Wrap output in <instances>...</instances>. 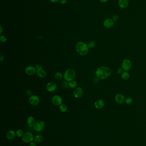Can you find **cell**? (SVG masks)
<instances>
[{
  "label": "cell",
  "mask_w": 146,
  "mask_h": 146,
  "mask_svg": "<svg viewBox=\"0 0 146 146\" xmlns=\"http://www.w3.org/2000/svg\"><path fill=\"white\" fill-rule=\"evenodd\" d=\"M111 74V70L108 67L101 66L99 67L96 71V75L99 79H106Z\"/></svg>",
  "instance_id": "cell-1"
},
{
  "label": "cell",
  "mask_w": 146,
  "mask_h": 146,
  "mask_svg": "<svg viewBox=\"0 0 146 146\" xmlns=\"http://www.w3.org/2000/svg\"><path fill=\"white\" fill-rule=\"evenodd\" d=\"M75 49L78 53L82 56L87 55L89 51L87 45L82 41H79L77 43Z\"/></svg>",
  "instance_id": "cell-2"
},
{
  "label": "cell",
  "mask_w": 146,
  "mask_h": 146,
  "mask_svg": "<svg viewBox=\"0 0 146 146\" xmlns=\"http://www.w3.org/2000/svg\"><path fill=\"white\" fill-rule=\"evenodd\" d=\"M76 76V72L74 69H69L65 72L63 74V78L66 81L70 82L73 80Z\"/></svg>",
  "instance_id": "cell-3"
},
{
  "label": "cell",
  "mask_w": 146,
  "mask_h": 146,
  "mask_svg": "<svg viewBox=\"0 0 146 146\" xmlns=\"http://www.w3.org/2000/svg\"><path fill=\"white\" fill-rule=\"evenodd\" d=\"M132 68V63L130 60L128 59H125L122 62L121 68L124 71H128L131 70Z\"/></svg>",
  "instance_id": "cell-4"
},
{
  "label": "cell",
  "mask_w": 146,
  "mask_h": 146,
  "mask_svg": "<svg viewBox=\"0 0 146 146\" xmlns=\"http://www.w3.org/2000/svg\"><path fill=\"white\" fill-rule=\"evenodd\" d=\"M21 139L24 142L29 143L32 142L34 140L33 134L30 132H26L23 135Z\"/></svg>",
  "instance_id": "cell-5"
},
{
  "label": "cell",
  "mask_w": 146,
  "mask_h": 146,
  "mask_svg": "<svg viewBox=\"0 0 146 146\" xmlns=\"http://www.w3.org/2000/svg\"><path fill=\"white\" fill-rule=\"evenodd\" d=\"M45 124L43 121L39 120L38 121L36 122L35 125L33 126V128L34 130L40 132L43 129L45 128Z\"/></svg>",
  "instance_id": "cell-6"
},
{
  "label": "cell",
  "mask_w": 146,
  "mask_h": 146,
  "mask_svg": "<svg viewBox=\"0 0 146 146\" xmlns=\"http://www.w3.org/2000/svg\"><path fill=\"white\" fill-rule=\"evenodd\" d=\"M103 25L104 28L107 29H111L114 27L115 25V22L112 19L107 18L104 19L103 23Z\"/></svg>",
  "instance_id": "cell-7"
},
{
  "label": "cell",
  "mask_w": 146,
  "mask_h": 146,
  "mask_svg": "<svg viewBox=\"0 0 146 146\" xmlns=\"http://www.w3.org/2000/svg\"><path fill=\"white\" fill-rule=\"evenodd\" d=\"M52 103L56 106H60L62 104L63 100L61 97L59 95H54L52 99Z\"/></svg>",
  "instance_id": "cell-8"
},
{
  "label": "cell",
  "mask_w": 146,
  "mask_h": 146,
  "mask_svg": "<svg viewBox=\"0 0 146 146\" xmlns=\"http://www.w3.org/2000/svg\"><path fill=\"white\" fill-rule=\"evenodd\" d=\"M29 102L32 106H37L40 103V99L37 95H31L29 99Z\"/></svg>",
  "instance_id": "cell-9"
},
{
  "label": "cell",
  "mask_w": 146,
  "mask_h": 146,
  "mask_svg": "<svg viewBox=\"0 0 146 146\" xmlns=\"http://www.w3.org/2000/svg\"><path fill=\"white\" fill-rule=\"evenodd\" d=\"M115 100L116 102V103L119 104H122L125 102V98L123 94L118 93L117 94L115 97Z\"/></svg>",
  "instance_id": "cell-10"
},
{
  "label": "cell",
  "mask_w": 146,
  "mask_h": 146,
  "mask_svg": "<svg viewBox=\"0 0 146 146\" xmlns=\"http://www.w3.org/2000/svg\"><path fill=\"white\" fill-rule=\"evenodd\" d=\"M25 72L26 74L31 76L35 74L36 73H37V69L35 67H33V66H28L26 67L25 69Z\"/></svg>",
  "instance_id": "cell-11"
},
{
  "label": "cell",
  "mask_w": 146,
  "mask_h": 146,
  "mask_svg": "<svg viewBox=\"0 0 146 146\" xmlns=\"http://www.w3.org/2000/svg\"><path fill=\"white\" fill-rule=\"evenodd\" d=\"M83 90L82 88L80 87L77 88L73 91V95L76 98H80L83 95Z\"/></svg>",
  "instance_id": "cell-12"
},
{
  "label": "cell",
  "mask_w": 146,
  "mask_h": 146,
  "mask_svg": "<svg viewBox=\"0 0 146 146\" xmlns=\"http://www.w3.org/2000/svg\"><path fill=\"white\" fill-rule=\"evenodd\" d=\"M57 88V85L53 82H50L47 84L46 89L48 91L50 92H52L55 91Z\"/></svg>",
  "instance_id": "cell-13"
},
{
  "label": "cell",
  "mask_w": 146,
  "mask_h": 146,
  "mask_svg": "<svg viewBox=\"0 0 146 146\" xmlns=\"http://www.w3.org/2000/svg\"><path fill=\"white\" fill-rule=\"evenodd\" d=\"M118 5L121 9L126 8L129 4V0H118Z\"/></svg>",
  "instance_id": "cell-14"
},
{
  "label": "cell",
  "mask_w": 146,
  "mask_h": 146,
  "mask_svg": "<svg viewBox=\"0 0 146 146\" xmlns=\"http://www.w3.org/2000/svg\"><path fill=\"white\" fill-rule=\"evenodd\" d=\"M104 106V102L102 99H99L96 100L94 103L95 107L97 109H101L103 108Z\"/></svg>",
  "instance_id": "cell-15"
},
{
  "label": "cell",
  "mask_w": 146,
  "mask_h": 146,
  "mask_svg": "<svg viewBox=\"0 0 146 146\" xmlns=\"http://www.w3.org/2000/svg\"><path fill=\"white\" fill-rule=\"evenodd\" d=\"M16 134L14 131L11 130H9L6 134V137L10 140H12L16 137Z\"/></svg>",
  "instance_id": "cell-16"
},
{
  "label": "cell",
  "mask_w": 146,
  "mask_h": 146,
  "mask_svg": "<svg viewBox=\"0 0 146 146\" xmlns=\"http://www.w3.org/2000/svg\"><path fill=\"white\" fill-rule=\"evenodd\" d=\"M36 122H35V119L33 117L30 116L28 117L27 119V124L30 127H33V126L35 125Z\"/></svg>",
  "instance_id": "cell-17"
},
{
  "label": "cell",
  "mask_w": 146,
  "mask_h": 146,
  "mask_svg": "<svg viewBox=\"0 0 146 146\" xmlns=\"http://www.w3.org/2000/svg\"><path fill=\"white\" fill-rule=\"evenodd\" d=\"M37 74L39 78H45L46 76V72L43 69H42L40 70H37Z\"/></svg>",
  "instance_id": "cell-18"
},
{
  "label": "cell",
  "mask_w": 146,
  "mask_h": 146,
  "mask_svg": "<svg viewBox=\"0 0 146 146\" xmlns=\"http://www.w3.org/2000/svg\"><path fill=\"white\" fill-rule=\"evenodd\" d=\"M43 140V137L42 135H39L36 136L34 138V142L36 143H38V144L42 142Z\"/></svg>",
  "instance_id": "cell-19"
},
{
  "label": "cell",
  "mask_w": 146,
  "mask_h": 146,
  "mask_svg": "<svg viewBox=\"0 0 146 146\" xmlns=\"http://www.w3.org/2000/svg\"><path fill=\"white\" fill-rule=\"evenodd\" d=\"M130 74L128 71H124L121 74V78L124 80H128L130 78Z\"/></svg>",
  "instance_id": "cell-20"
},
{
  "label": "cell",
  "mask_w": 146,
  "mask_h": 146,
  "mask_svg": "<svg viewBox=\"0 0 146 146\" xmlns=\"http://www.w3.org/2000/svg\"><path fill=\"white\" fill-rule=\"evenodd\" d=\"M96 41L94 40H91L87 44V46L89 48H94V47L96 46Z\"/></svg>",
  "instance_id": "cell-21"
},
{
  "label": "cell",
  "mask_w": 146,
  "mask_h": 146,
  "mask_svg": "<svg viewBox=\"0 0 146 146\" xmlns=\"http://www.w3.org/2000/svg\"><path fill=\"white\" fill-rule=\"evenodd\" d=\"M60 110L62 112H66L67 109V107L66 105L64 104H62L59 106Z\"/></svg>",
  "instance_id": "cell-22"
},
{
  "label": "cell",
  "mask_w": 146,
  "mask_h": 146,
  "mask_svg": "<svg viewBox=\"0 0 146 146\" xmlns=\"http://www.w3.org/2000/svg\"><path fill=\"white\" fill-rule=\"evenodd\" d=\"M54 77L57 80H61L63 78V76L61 72H58L56 73L54 75Z\"/></svg>",
  "instance_id": "cell-23"
},
{
  "label": "cell",
  "mask_w": 146,
  "mask_h": 146,
  "mask_svg": "<svg viewBox=\"0 0 146 146\" xmlns=\"http://www.w3.org/2000/svg\"><path fill=\"white\" fill-rule=\"evenodd\" d=\"M77 86V83L75 81L72 80L69 82V86L71 88H76Z\"/></svg>",
  "instance_id": "cell-24"
},
{
  "label": "cell",
  "mask_w": 146,
  "mask_h": 146,
  "mask_svg": "<svg viewBox=\"0 0 146 146\" xmlns=\"http://www.w3.org/2000/svg\"><path fill=\"white\" fill-rule=\"evenodd\" d=\"M125 102L127 105H130L133 103V99L131 97H127L125 98Z\"/></svg>",
  "instance_id": "cell-25"
},
{
  "label": "cell",
  "mask_w": 146,
  "mask_h": 146,
  "mask_svg": "<svg viewBox=\"0 0 146 146\" xmlns=\"http://www.w3.org/2000/svg\"><path fill=\"white\" fill-rule=\"evenodd\" d=\"M16 136H18L19 137H22L24 133L22 130L19 129L16 132Z\"/></svg>",
  "instance_id": "cell-26"
},
{
  "label": "cell",
  "mask_w": 146,
  "mask_h": 146,
  "mask_svg": "<svg viewBox=\"0 0 146 146\" xmlns=\"http://www.w3.org/2000/svg\"><path fill=\"white\" fill-rule=\"evenodd\" d=\"M0 41L2 42H5L7 40V39L5 36L1 35L0 36Z\"/></svg>",
  "instance_id": "cell-27"
},
{
  "label": "cell",
  "mask_w": 146,
  "mask_h": 146,
  "mask_svg": "<svg viewBox=\"0 0 146 146\" xmlns=\"http://www.w3.org/2000/svg\"><path fill=\"white\" fill-rule=\"evenodd\" d=\"M119 19V16L117 14H115L114 15H113L112 17V19L113 20L114 22H116L118 21Z\"/></svg>",
  "instance_id": "cell-28"
},
{
  "label": "cell",
  "mask_w": 146,
  "mask_h": 146,
  "mask_svg": "<svg viewBox=\"0 0 146 146\" xmlns=\"http://www.w3.org/2000/svg\"><path fill=\"white\" fill-rule=\"evenodd\" d=\"M63 87H64L65 88H68V87H70L69 86V83L67 81H66V80H65V81H63Z\"/></svg>",
  "instance_id": "cell-29"
},
{
  "label": "cell",
  "mask_w": 146,
  "mask_h": 146,
  "mask_svg": "<svg viewBox=\"0 0 146 146\" xmlns=\"http://www.w3.org/2000/svg\"><path fill=\"white\" fill-rule=\"evenodd\" d=\"M35 68L37 69V70H40L41 69H43V68L42 66V65H40V64H37L35 65Z\"/></svg>",
  "instance_id": "cell-30"
},
{
  "label": "cell",
  "mask_w": 146,
  "mask_h": 146,
  "mask_svg": "<svg viewBox=\"0 0 146 146\" xmlns=\"http://www.w3.org/2000/svg\"><path fill=\"white\" fill-rule=\"evenodd\" d=\"M123 72V70L122 69V68H119L116 70V73L118 74H121Z\"/></svg>",
  "instance_id": "cell-31"
},
{
  "label": "cell",
  "mask_w": 146,
  "mask_h": 146,
  "mask_svg": "<svg viewBox=\"0 0 146 146\" xmlns=\"http://www.w3.org/2000/svg\"><path fill=\"white\" fill-rule=\"evenodd\" d=\"M32 91L30 90H28L26 91V95L28 96H31L32 95Z\"/></svg>",
  "instance_id": "cell-32"
},
{
  "label": "cell",
  "mask_w": 146,
  "mask_h": 146,
  "mask_svg": "<svg viewBox=\"0 0 146 146\" xmlns=\"http://www.w3.org/2000/svg\"><path fill=\"white\" fill-rule=\"evenodd\" d=\"M59 2L62 4H64L67 2V0H60Z\"/></svg>",
  "instance_id": "cell-33"
},
{
  "label": "cell",
  "mask_w": 146,
  "mask_h": 146,
  "mask_svg": "<svg viewBox=\"0 0 146 146\" xmlns=\"http://www.w3.org/2000/svg\"><path fill=\"white\" fill-rule=\"evenodd\" d=\"M51 2L53 4H56L60 1V0H50Z\"/></svg>",
  "instance_id": "cell-34"
},
{
  "label": "cell",
  "mask_w": 146,
  "mask_h": 146,
  "mask_svg": "<svg viewBox=\"0 0 146 146\" xmlns=\"http://www.w3.org/2000/svg\"><path fill=\"white\" fill-rule=\"evenodd\" d=\"M30 146H37L36 143L35 142H31L30 143Z\"/></svg>",
  "instance_id": "cell-35"
},
{
  "label": "cell",
  "mask_w": 146,
  "mask_h": 146,
  "mask_svg": "<svg viewBox=\"0 0 146 146\" xmlns=\"http://www.w3.org/2000/svg\"><path fill=\"white\" fill-rule=\"evenodd\" d=\"M109 0H99V1L102 3H105L106 2H108Z\"/></svg>",
  "instance_id": "cell-36"
},
{
  "label": "cell",
  "mask_w": 146,
  "mask_h": 146,
  "mask_svg": "<svg viewBox=\"0 0 146 146\" xmlns=\"http://www.w3.org/2000/svg\"><path fill=\"white\" fill-rule=\"evenodd\" d=\"M0 34H1V33L3 32V27H2V26L1 25L0 26Z\"/></svg>",
  "instance_id": "cell-37"
},
{
  "label": "cell",
  "mask_w": 146,
  "mask_h": 146,
  "mask_svg": "<svg viewBox=\"0 0 146 146\" xmlns=\"http://www.w3.org/2000/svg\"><path fill=\"white\" fill-rule=\"evenodd\" d=\"M4 60V57L3 56L1 55L0 57V62H2L3 60Z\"/></svg>",
  "instance_id": "cell-38"
},
{
  "label": "cell",
  "mask_w": 146,
  "mask_h": 146,
  "mask_svg": "<svg viewBox=\"0 0 146 146\" xmlns=\"http://www.w3.org/2000/svg\"></svg>",
  "instance_id": "cell-39"
}]
</instances>
